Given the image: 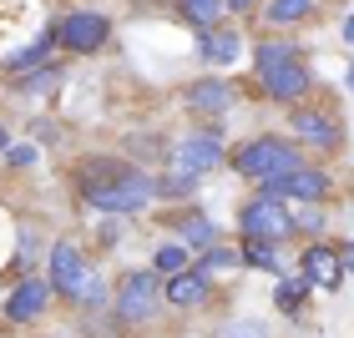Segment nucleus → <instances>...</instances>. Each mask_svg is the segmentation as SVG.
Returning <instances> with one entry per match:
<instances>
[{
    "label": "nucleus",
    "mask_w": 354,
    "mask_h": 338,
    "mask_svg": "<svg viewBox=\"0 0 354 338\" xmlns=\"http://www.w3.org/2000/svg\"><path fill=\"white\" fill-rule=\"evenodd\" d=\"M157 197L152 177H142L127 162H96L91 172H82V202L96 207V212H142Z\"/></svg>",
    "instance_id": "obj_1"
},
{
    "label": "nucleus",
    "mask_w": 354,
    "mask_h": 338,
    "mask_svg": "<svg viewBox=\"0 0 354 338\" xmlns=\"http://www.w3.org/2000/svg\"><path fill=\"white\" fill-rule=\"evenodd\" d=\"M259 81H263V91L273 101H299V96L309 91V66L299 61L294 46L268 41V46H259Z\"/></svg>",
    "instance_id": "obj_2"
},
{
    "label": "nucleus",
    "mask_w": 354,
    "mask_h": 338,
    "mask_svg": "<svg viewBox=\"0 0 354 338\" xmlns=\"http://www.w3.org/2000/svg\"><path fill=\"white\" fill-rule=\"evenodd\" d=\"M233 167L243 172L248 182H263V187H273L279 177L299 172L304 162H299V152L288 147V141H279V137H259V141H243V147H238Z\"/></svg>",
    "instance_id": "obj_3"
},
{
    "label": "nucleus",
    "mask_w": 354,
    "mask_h": 338,
    "mask_svg": "<svg viewBox=\"0 0 354 338\" xmlns=\"http://www.w3.org/2000/svg\"><path fill=\"white\" fill-rule=\"evenodd\" d=\"M223 162V141L213 137V132H192V137H183V141H177V147H172V172H167V192H187L192 182H198V177H207V172H213Z\"/></svg>",
    "instance_id": "obj_4"
},
{
    "label": "nucleus",
    "mask_w": 354,
    "mask_h": 338,
    "mask_svg": "<svg viewBox=\"0 0 354 338\" xmlns=\"http://www.w3.org/2000/svg\"><path fill=\"white\" fill-rule=\"evenodd\" d=\"M162 308V283L157 272H127L117 288V318L122 324H152Z\"/></svg>",
    "instance_id": "obj_5"
},
{
    "label": "nucleus",
    "mask_w": 354,
    "mask_h": 338,
    "mask_svg": "<svg viewBox=\"0 0 354 338\" xmlns=\"http://www.w3.org/2000/svg\"><path fill=\"white\" fill-rule=\"evenodd\" d=\"M51 288L66 293V298H76V303H96L102 298V288H96V278L86 272L82 252H76L71 243H56V252H51Z\"/></svg>",
    "instance_id": "obj_6"
},
{
    "label": "nucleus",
    "mask_w": 354,
    "mask_h": 338,
    "mask_svg": "<svg viewBox=\"0 0 354 338\" xmlns=\"http://www.w3.org/2000/svg\"><path fill=\"white\" fill-rule=\"evenodd\" d=\"M238 222H243V232L253 237V243H283V237L294 232V217H288V207L273 197V192L259 197V202H248Z\"/></svg>",
    "instance_id": "obj_7"
},
{
    "label": "nucleus",
    "mask_w": 354,
    "mask_h": 338,
    "mask_svg": "<svg viewBox=\"0 0 354 338\" xmlns=\"http://www.w3.org/2000/svg\"><path fill=\"white\" fill-rule=\"evenodd\" d=\"M106 15H96V10H76V15H66V21L56 26V46H66V51H102L106 46Z\"/></svg>",
    "instance_id": "obj_8"
},
{
    "label": "nucleus",
    "mask_w": 354,
    "mask_h": 338,
    "mask_svg": "<svg viewBox=\"0 0 354 338\" xmlns=\"http://www.w3.org/2000/svg\"><path fill=\"white\" fill-rule=\"evenodd\" d=\"M279 202H319L329 192V177L324 172H314V167H299V172H288V177H279V182L268 187Z\"/></svg>",
    "instance_id": "obj_9"
},
{
    "label": "nucleus",
    "mask_w": 354,
    "mask_h": 338,
    "mask_svg": "<svg viewBox=\"0 0 354 338\" xmlns=\"http://www.w3.org/2000/svg\"><path fill=\"white\" fill-rule=\"evenodd\" d=\"M304 278H309L314 288H339V283H344V263H339V252L324 248V243L304 248Z\"/></svg>",
    "instance_id": "obj_10"
},
{
    "label": "nucleus",
    "mask_w": 354,
    "mask_h": 338,
    "mask_svg": "<svg viewBox=\"0 0 354 338\" xmlns=\"http://www.w3.org/2000/svg\"><path fill=\"white\" fill-rule=\"evenodd\" d=\"M46 298H51V283H46V278H26L6 298V318H10V324H30V318L46 308Z\"/></svg>",
    "instance_id": "obj_11"
},
{
    "label": "nucleus",
    "mask_w": 354,
    "mask_h": 338,
    "mask_svg": "<svg viewBox=\"0 0 354 338\" xmlns=\"http://www.w3.org/2000/svg\"><path fill=\"white\" fill-rule=\"evenodd\" d=\"M207 268L203 272H192V268H183L177 278H167V303H177V308H192V303H203L207 298Z\"/></svg>",
    "instance_id": "obj_12"
},
{
    "label": "nucleus",
    "mask_w": 354,
    "mask_h": 338,
    "mask_svg": "<svg viewBox=\"0 0 354 338\" xmlns=\"http://www.w3.org/2000/svg\"><path fill=\"white\" fill-rule=\"evenodd\" d=\"M243 56V36L238 30H203V61H213V66H233V61Z\"/></svg>",
    "instance_id": "obj_13"
},
{
    "label": "nucleus",
    "mask_w": 354,
    "mask_h": 338,
    "mask_svg": "<svg viewBox=\"0 0 354 338\" xmlns=\"http://www.w3.org/2000/svg\"><path fill=\"white\" fill-rule=\"evenodd\" d=\"M228 101H233V91L223 86V81H198L187 91V106L192 111H228Z\"/></svg>",
    "instance_id": "obj_14"
},
{
    "label": "nucleus",
    "mask_w": 354,
    "mask_h": 338,
    "mask_svg": "<svg viewBox=\"0 0 354 338\" xmlns=\"http://www.w3.org/2000/svg\"><path fill=\"white\" fill-rule=\"evenodd\" d=\"M294 132H299L304 141H314V147H329V141H334V121L324 117V111H299V117H294Z\"/></svg>",
    "instance_id": "obj_15"
},
{
    "label": "nucleus",
    "mask_w": 354,
    "mask_h": 338,
    "mask_svg": "<svg viewBox=\"0 0 354 338\" xmlns=\"http://www.w3.org/2000/svg\"><path fill=\"white\" fill-rule=\"evenodd\" d=\"M314 6H319V0H273L268 21L273 26H294V21H304V15H314Z\"/></svg>",
    "instance_id": "obj_16"
},
{
    "label": "nucleus",
    "mask_w": 354,
    "mask_h": 338,
    "mask_svg": "<svg viewBox=\"0 0 354 338\" xmlns=\"http://www.w3.org/2000/svg\"><path fill=\"white\" fill-rule=\"evenodd\" d=\"M177 6H183V15H187V21L192 26H213L218 21V15H223V6H228V0H177Z\"/></svg>",
    "instance_id": "obj_17"
},
{
    "label": "nucleus",
    "mask_w": 354,
    "mask_h": 338,
    "mask_svg": "<svg viewBox=\"0 0 354 338\" xmlns=\"http://www.w3.org/2000/svg\"><path fill=\"white\" fill-rule=\"evenodd\" d=\"M177 232H183L192 248H213V243H218V228H213L207 217H183V222H177Z\"/></svg>",
    "instance_id": "obj_18"
},
{
    "label": "nucleus",
    "mask_w": 354,
    "mask_h": 338,
    "mask_svg": "<svg viewBox=\"0 0 354 338\" xmlns=\"http://www.w3.org/2000/svg\"><path fill=\"white\" fill-rule=\"evenodd\" d=\"M51 46H56V30H51V36H41L36 46H26V51H10V56H6V66H10V71L36 66V61H46V56H51Z\"/></svg>",
    "instance_id": "obj_19"
},
{
    "label": "nucleus",
    "mask_w": 354,
    "mask_h": 338,
    "mask_svg": "<svg viewBox=\"0 0 354 338\" xmlns=\"http://www.w3.org/2000/svg\"><path fill=\"white\" fill-rule=\"evenodd\" d=\"M152 268L162 272V278H177V272L187 268V248H183V243H167V248H157V257H152Z\"/></svg>",
    "instance_id": "obj_20"
},
{
    "label": "nucleus",
    "mask_w": 354,
    "mask_h": 338,
    "mask_svg": "<svg viewBox=\"0 0 354 338\" xmlns=\"http://www.w3.org/2000/svg\"><path fill=\"white\" fill-rule=\"evenodd\" d=\"M56 81H61V71H56V66H46V71H30L26 81H21V91L41 96V91H56Z\"/></svg>",
    "instance_id": "obj_21"
},
{
    "label": "nucleus",
    "mask_w": 354,
    "mask_h": 338,
    "mask_svg": "<svg viewBox=\"0 0 354 338\" xmlns=\"http://www.w3.org/2000/svg\"><path fill=\"white\" fill-rule=\"evenodd\" d=\"M273 303H279L283 313L304 308V283H279V288H273Z\"/></svg>",
    "instance_id": "obj_22"
},
{
    "label": "nucleus",
    "mask_w": 354,
    "mask_h": 338,
    "mask_svg": "<svg viewBox=\"0 0 354 338\" xmlns=\"http://www.w3.org/2000/svg\"><path fill=\"white\" fill-rule=\"evenodd\" d=\"M223 338H268V333L248 318V324H228V328H223Z\"/></svg>",
    "instance_id": "obj_23"
},
{
    "label": "nucleus",
    "mask_w": 354,
    "mask_h": 338,
    "mask_svg": "<svg viewBox=\"0 0 354 338\" xmlns=\"http://www.w3.org/2000/svg\"><path fill=\"white\" fill-rule=\"evenodd\" d=\"M243 257H248L253 268H279V263H273V252H268V243H259V248H248Z\"/></svg>",
    "instance_id": "obj_24"
},
{
    "label": "nucleus",
    "mask_w": 354,
    "mask_h": 338,
    "mask_svg": "<svg viewBox=\"0 0 354 338\" xmlns=\"http://www.w3.org/2000/svg\"><path fill=\"white\" fill-rule=\"evenodd\" d=\"M6 157H10V167H30V162H36V152H30V147H10Z\"/></svg>",
    "instance_id": "obj_25"
},
{
    "label": "nucleus",
    "mask_w": 354,
    "mask_h": 338,
    "mask_svg": "<svg viewBox=\"0 0 354 338\" xmlns=\"http://www.w3.org/2000/svg\"><path fill=\"white\" fill-rule=\"evenodd\" d=\"M339 263H344V272H354V248H344V252H339Z\"/></svg>",
    "instance_id": "obj_26"
},
{
    "label": "nucleus",
    "mask_w": 354,
    "mask_h": 338,
    "mask_svg": "<svg viewBox=\"0 0 354 338\" xmlns=\"http://www.w3.org/2000/svg\"><path fill=\"white\" fill-rule=\"evenodd\" d=\"M344 41H349V46H354V21H344Z\"/></svg>",
    "instance_id": "obj_27"
},
{
    "label": "nucleus",
    "mask_w": 354,
    "mask_h": 338,
    "mask_svg": "<svg viewBox=\"0 0 354 338\" xmlns=\"http://www.w3.org/2000/svg\"><path fill=\"white\" fill-rule=\"evenodd\" d=\"M228 6H233V10H248V6H253V0H228Z\"/></svg>",
    "instance_id": "obj_28"
},
{
    "label": "nucleus",
    "mask_w": 354,
    "mask_h": 338,
    "mask_svg": "<svg viewBox=\"0 0 354 338\" xmlns=\"http://www.w3.org/2000/svg\"><path fill=\"white\" fill-rule=\"evenodd\" d=\"M0 152H10V137H6V132H0Z\"/></svg>",
    "instance_id": "obj_29"
},
{
    "label": "nucleus",
    "mask_w": 354,
    "mask_h": 338,
    "mask_svg": "<svg viewBox=\"0 0 354 338\" xmlns=\"http://www.w3.org/2000/svg\"><path fill=\"white\" fill-rule=\"evenodd\" d=\"M349 91H354V66H349Z\"/></svg>",
    "instance_id": "obj_30"
}]
</instances>
